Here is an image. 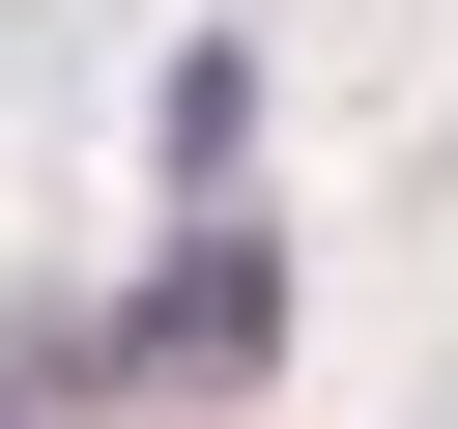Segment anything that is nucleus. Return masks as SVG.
I'll use <instances>...</instances> for the list:
<instances>
[{
	"mask_svg": "<svg viewBox=\"0 0 458 429\" xmlns=\"http://www.w3.org/2000/svg\"><path fill=\"white\" fill-rule=\"evenodd\" d=\"M258 343H286V257H258V229L200 200V229H172V257H143L114 315H86V400H229Z\"/></svg>",
	"mask_w": 458,
	"mask_h": 429,
	"instance_id": "f257e3e1",
	"label": "nucleus"
},
{
	"mask_svg": "<svg viewBox=\"0 0 458 429\" xmlns=\"http://www.w3.org/2000/svg\"><path fill=\"white\" fill-rule=\"evenodd\" d=\"M229 143H258V57H229V29H200V57H172V86H143V172H172V200H229Z\"/></svg>",
	"mask_w": 458,
	"mask_h": 429,
	"instance_id": "f03ea898",
	"label": "nucleus"
},
{
	"mask_svg": "<svg viewBox=\"0 0 458 429\" xmlns=\"http://www.w3.org/2000/svg\"><path fill=\"white\" fill-rule=\"evenodd\" d=\"M57 400H86V343H0V429H57Z\"/></svg>",
	"mask_w": 458,
	"mask_h": 429,
	"instance_id": "7ed1b4c3",
	"label": "nucleus"
}]
</instances>
